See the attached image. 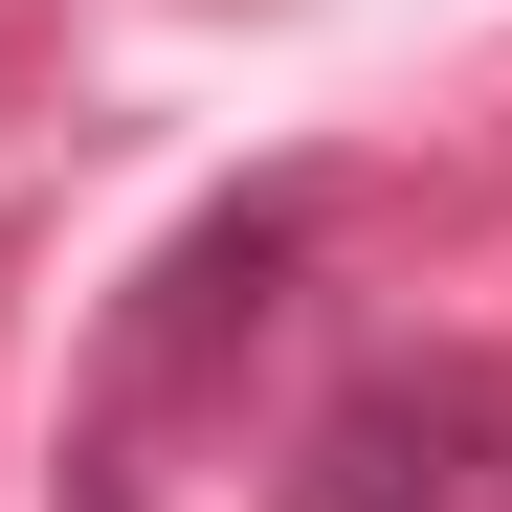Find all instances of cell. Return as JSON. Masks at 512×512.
Listing matches in <instances>:
<instances>
[{"label":"cell","mask_w":512,"mask_h":512,"mask_svg":"<svg viewBox=\"0 0 512 512\" xmlns=\"http://www.w3.org/2000/svg\"><path fill=\"white\" fill-rule=\"evenodd\" d=\"M468 446H490L468 379H357V401L290 446V512H468Z\"/></svg>","instance_id":"cell-1"}]
</instances>
